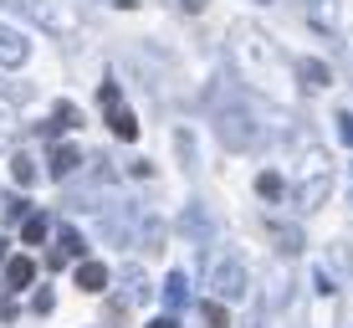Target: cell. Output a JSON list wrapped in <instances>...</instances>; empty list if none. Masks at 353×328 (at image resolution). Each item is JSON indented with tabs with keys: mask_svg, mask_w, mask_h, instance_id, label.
I'll return each instance as SVG.
<instances>
[{
	"mask_svg": "<svg viewBox=\"0 0 353 328\" xmlns=\"http://www.w3.org/2000/svg\"><path fill=\"white\" fill-rule=\"evenodd\" d=\"M236 52H241V62H246L251 82H261L266 93H282V72H276V52H272V41H266L261 31H236Z\"/></svg>",
	"mask_w": 353,
	"mask_h": 328,
	"instance_id": "6da1fadb",
	"label": "cell"
},
{
	"mask_svg": "<svg viewBox=\"0 0 353 328\" xmlns=\"http://www.w3.org/2000/svg\"><path fill=\"white\" fill-rule=\"evenodd\" d=\"M292 200H297V211H318V205L327 200V160L318 149L302 154L297 180H292Z\"/></svg>",
	"mask_w": 353,
	"mask_h": 328,
	"instance_id": "7a4b0ae2",
	"label": "cell"
},
{
	"mask_svg": "<svg viewBox=\"0 0 353 328\" xmlns=\"http://www.w3.org/2000/svg\"><path fill=\"white\" fill-rule=\"evenodd\" d=\"M210 293L221 298V302H241V298L251 293V272L236 257H215V267H210Z\"/></svg>",
	"mask_w": 353,
	"mask_h": 328,
	"instance_id": "3957f363",
	"label": "cell"
},
{
	"mask_svg": "<svg viewBox=\"0 0 353 328\" xmlns=\"http://www.w3.org/2000/svg\"><path fill=\"white\" fill-rule=\"evenodd\" d=\"M21 6H26V16H31L41 31H52V36H77V16H72L62 0H21Z\"/></svg>",
	"mask_w": 353,
	"mask_h": 328,
	"instance_id": "277c9868",
	"label": "cell"
},
{
	"mask_svg": "<svg viewBox=\"0 0 353 328\" xmlns=\"http://www.w3.org/2000/svg\"><path fill=\"white\" fill-rule=\"evenodd\" d=\"M97 98H103L108 128H113L118 139H123V144H133V139H139V118H133L128 108H123V93H118V82H103V93H97Z\"/></svg>",
	"mask_w": 353,
	"mask_h": 328,
	"instance_id": "5b68a950",
	"label": "cell"
},
{
	"mask_svg": "<svg viewBox=\"0 0 353 328\" xmlns=\"http://www.w3.org/2000/svg\"><path fill=\"white\" fill-rule=\"evenodd\" d=\"M225 149H246V144H256V124H251V113H221V124H215Z\"/></svg>",
	"mask_w": 353,
	"mask_h": 328,
	"instance_id": "8992f818",
	"label": "cell"
},
{
	"mask_svg": "<svg viewBox=\"0 0 353 328\" xmlns=\"http://www.w3.org/2000/svg\"><path fill=\"white\" fill-rule=\"evenodd\" d=\"M82 251H88V247H82L77 231H72V226H57V247H52V257H46V267L57 272V267H67V262H82Z\"/></svg>",
	"mask_w": 353,
	"mask_h": 328,
	"instance_id": "52a82bcc",
	"label": "cell"
},
{
	"mask_svg": "<svg viewBox=\"0 0 353 328\" xmlns=\"http://www.w3.org/2000/svg\"><path fill=\"white\" fill-rule=\"evenodd\" d=\"M31 62V41L21 31L0 26V67H26Z\"/></svg>",
	"mask_w": 353,
	"mask_h": 328,
	"instance_id": "ba28073f",
	"label": "cell"
},
{
	"mask_svg": "<svg viewBox=\"0 0 353 328\" xmlns=\"http://www.w3.org/2000/svg\"><path fill=\"white\" fill-rule=\"evenodd\" d=\"M123 287H128V302H149L154 298V287H149V277H143L139 262H123Z\"/></svg>",
	"mask_w": 353,
	"mask_h": 328,
	"instance_id": "9c48e42d",
	"label": "cell"
},
{
	"mask_svg": "<svg viewBox=\"0 0 353 328\" xmlns=\"http://www.w3.org/2000/svg\"><path fill=\"white\" fill-rule=\"evenodd\" d=\"M77 287L82 293H103L108 287V267L103 262H77Z\"/></svg>",
	"mask_w": 353,
	"mask_h": 328,
	"instance_id": "30bf717a",
	"label": "cell"
},
{
	"mask_svg": "<svg viewBox=\"0 0 353 328\" xmlns=\"http://www.w3.org/2000/svg\"><path fill=\"white\" fill-rule=\"evenodd\" d=\"M10 180H16L21 190H31L36 180H41V164H36L31 154H16V160H10Z\"/></svg>",
	"mask_w": 353,
	"mask_h": 328,
	"instance_id": "8fae6325",
	"label": "cell"
},
{
	"mask_svg": "<svg viewBox=\"0 0 353 328\" xmlns=\"http://www.w3.org/2000/svg\"><path fill=\"white\" fill-rule=\"evenodd\" d=\"M31 277H36V262L31 257H10L6 262V287H31Z\"/></svg>",
	"mask_w": 353,
	"mask_h": 328,
	"instance_id": "7c38bea8",
	"label": "cell"
},
{
	"mask_svg": "<svg viewBox=\"0 0 353 328\" xmlns=\"http://www.w3.org/2000/svg\"><path fill=\"white\" fill-rule=\"evenodd\" d=\"M297 77H302V88H327V82H333V72H327L323 62H312V57H302V62H297Z\"/></svg>",
	"mask_w": 353,
	"mask_h": 328,
	"instance_id": "4fadbf2b",
	"label": "cell"
},
{
	"mask_svg": "<svg viewBox=\"0 0 353 328\" xmlns=\"http://www.w3.org/2000/svg\"><path fill=\"white\" fill-rule=\"evenodd\" d=\"M185 236L194 241V247L210 241V215H200V205H190V211H185Z\"/></svg>",
	"mask_w": 353,
	"mask_h": 328,
	"instance_id": "5bb4252c",
	"label": "cell"
},
{
	"mask_svg": "<svg viewBox=\"0 0 353 328\" xmlns=\"http://www.w3.org/2000/svg\"><path fill=\"white\" fill-rule=\"evenodd\" d=\"M77 164H82V154L72 149V144H57V149H52V175H57V180H67Z\"/></svg>",
	"mask_w": 353,
	"mask_h": 328,
	"instance_id": "9a60e30c",
	"label": "cell"
},
{
	"mask_svg": "<svg viewBox=\"0 0 353 328\" xmlns=\"http://www.w3.org/2000/svg\"><path fill=\"white\" fill-rule=\"evenodd\" d=\"M46 236H52V221H46V215H26V221H21V241H31V247H41Z\"/></svg>",
	"mask_w": 353,
	"mask_h": 328,
	"instance_id": "2e32d148",
	"label": "cell"
},
{
	"mask_svg": "<svg viewBox=\"0 0 353 328\" xmlns=\"http://www.w3.org/2000/svg\"><path fill=\"white\" fill-rule=\"evenodd\" d=\"M200 318H205V328H230V313H225L221 298H205L200 302Z\"/></svg>",
	"mask_w": 353,
	"mask_h": 328,
	"instance_id": "e0dca14e",
	"label": "cell"
},
{
	"mask_svg": "<svg viewBox=\"0 0 353 328\" xmlns=\"http://www.w3.org/2000/svg\"><path fill=\"white\" fill-rule=\"evenodd\" d=\"M256 195H261V200H282V195H287V180L276 175V169H266V175L256 180Z\"/></svg>",
	"mask_w": 353,
	"mask_h": 328,
	"instance_id": "ac0fdd59",
	"label": "cell"
},
{
	"mask_svg": "<svg viewBox=\"0 0 353 328\" xmlns=\"http://www.w3.org/2000/svg\"><path fill=\"white\" fill-rule=\"evenodd\" d=\"M185 298H190V277H185V272H169V282H164V302H169V308H179Z\"/></svg>",
	"mask_w": 353,
	"mask_h": 328,
	"instance_id": "d6986e66",
	"label": "cell"
},
{
	"mask_svg": "<svg viewBox=\"0 0 353 328\" xmlns=\"http://www.w3.org/2000/svg\"><path fill=\"white\" fill-rule=\"evenodd\" d=\"M77 124H82V108L77 103H57V113H52L46 128H77Z\"/></svg>",
	"mask_w": 353,
	"mask_h": 328,
	"instance_id": "ffe728a7",
	"label": "cell"
},
{
	"mask_svg": "<svg viewBox=\"0 0 353 328\" xmlns=\"http://www.w3.org/2000/svg\"><path fill=\"white\" fill-rule=\"evenodd\" d=\"M272 236L282 241L287 257H297V251H302V231H297V226H276V221H272Z\"/></svg>",
	"mask_w": 353,
	"mask_h": 328,
	"instance_id": "44dd1931",
	"label": "cell"
},
{
	"mask_svg": "<svg viewBox=\"0 0 353 328\" xmlns=\"http://www.w3.org/2000/svg\"><path fill=\"white\" fill-rule=\"evenodd\" d=\"M0 215H6V221H26V215H31L26 195H6V200H0Z\"/></svg>",
	"mask_w": 353,
	"mask_h": 328,
	"instance_id": "7402d4cb",
	"label": "cell"
},
{
	"mask_svg": "<svg viewBox=\"0 0 353 328\" xmlns=\"http://www.w3.org/2000/svg\"><path fill=\"white\" fill-rule=\"evenodd\" d=\"M338 139L353 149V113H338Z\"/></svg>",
	"mask_w": 353,
	"mask_h": 328,
	"instance_id": "603a6c76",
	"label": "cell"
},
{
	"mask_svg": "<svg viewBox=\"0 0 353 328\" xmlns=\"http://www.w3.org/2000/svg\"><path fill=\"white\" fill-rule=\"evenodd\" d=\"M52 302H57V298H52V293H46V287H41V293L31 298V308H36V313H52Z\"/></svg>",
	"mask_w": 353,
	"mask_h": 328,
	"instance_id": "cb8c5ba5",
	"label": "cell"
},
{
	"mask_svg": "<svg viewBox=\"0 0 353 328\" xmlns=\"http://www.w3.org/2000/svg\"><path fill=\"white\" fill-rule=\"evenodd\" d=\"M149 328H179V323H174V318H154Z\"/></svg>",
	"mask_w": 353,
	"mask_h": 328,
	"instance_id": "d4e9b609",
	"label": "cell"
},
{
	"mask_svg": "<svg viewBox=\"0 0 353 328\" xmlns=\"http://www.w3.org/2000/svg\"><path fill=\"white\" fill-rule=\"evenodd\" d=\"M179 6H185V10H205V0H179Z\"/></svg>",
	"mask_w": 353,
	"mask_h": 328,
	"instance_id": "484cf974",
	"label": "cell"
},
{
	"mask_svg": "<svg viewBox=\"0 0 353 328\" xmlns=\"http://www.w3.org/2000/svg\"><path fill=\"white\" fill-rule=\"evenodd\" d=\"M108 6H123V10H133V6H139V0H108Z\"/></svg>",
	"mask_w": 353,
	"mask_h": 328,
	"instance_id": "4316f807",
	"label": "cell"
},
{
	"mask_svg": "<svg viewBox=\"0 0 353 328\" xmlns=\"http://www.w3.org/2000/svg\"><path fill=\"white\" fill-rule=\"evenodd\" d=\"M6 247H10V241H6V236H0V257H6Z\"/></svg>",
	"mask_w": 353,
	"mask_h": 328,
	"instance_id": "83f0119b",
	"label": "cell"
},
{
	"mask_svg": "<svg viewBox=\"0 0 353 328\" xmlns=\"http://www.w3.org/2000/svg\"><path fill=\"white\" fill-rule=\"evenodd\" d=\"M261 6H272V0H261Z\"/></svg>",
	"mask_w": 353,
	"mask_h": 328,
	"instance_id": "f1b7e54d",
	"label": "cell"
}]
</instances>
